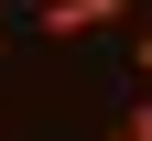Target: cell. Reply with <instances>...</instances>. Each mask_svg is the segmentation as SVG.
<instances>
[{"label": "cell", "instance_id": "6da1fadb", "mask_svg": "<svg viewBox=\"0 0 152 141\" xmlns=\"http://www.w3.org/2000/svg\"><path fill=\"white\" fill-rule=\"evenodd\" d=\"M109 22H130V0H44V11H33L44 44H87V33H109Z\"/></svg>", "mask_w": 152, "mask_h": 141}, {"label": "cell", "instance_id": "7a4b0ae2", "mask_svg": "<svg viewBox=\"0 0 152 141\" xmlns=\"http://www.w3.org/2000/svg\"><path fill=\"white\" fill-rule=\"evenodd\" d=\"M120 141H152V87H141V98L120 109Z\"/></svg>", "mask_w": 152, "mask_h": 141}, {"label": "cell", "instance_id": "277c9868", "mask_svg": "<svg viewBox=\"0 0 152 141\" xmlns=\"http://www.w3.org/2000/svg\"><path fill=\"white\" fill-rule=\"evenodd\" d=\"M109 141H120V130H109Z\"/></svg>", "mask_w": 152, "mask_h": 141}, {"label": "cell", "instance_id": "3957f363", "mask_svg": "<svg viewBox=\"0 0 152 141\" xmlns=\"http://www.w3.org/2000/svg\"><path fill=\"white\" fill-rule=\"evenodd\" d=\"M130 54H141V87H152V33H141V44H130Z\"/></svg>", "mask_w": 152, "mask_h": 141}]
</instances>
